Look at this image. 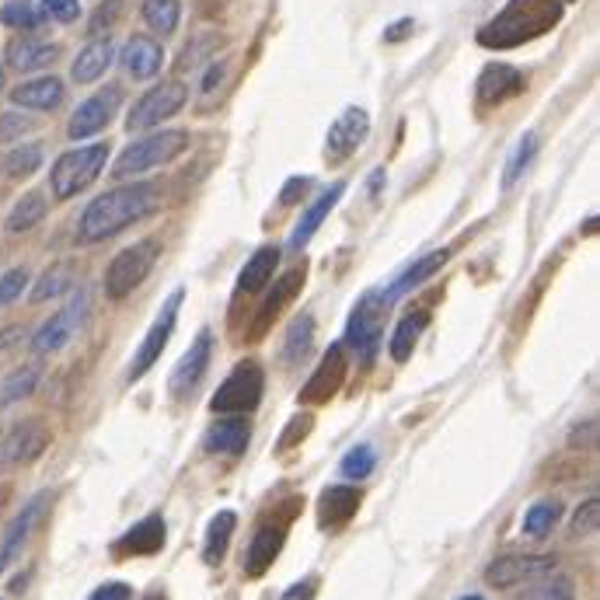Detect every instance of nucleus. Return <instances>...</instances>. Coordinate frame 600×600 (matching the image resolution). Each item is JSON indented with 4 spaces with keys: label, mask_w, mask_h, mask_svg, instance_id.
I'll use <instances>...</instances> for the list:
<instances>
[{
    "label": "nucleus",
    "mask_w": 600,
    "mask_h": 600,
    "mask_svg": "<svg viewBox=\"0 0 600 600\" xmlns=\"http://www.w3.org/2000/svg\"><path fill=\"white\" fill-rule=\"evenodd\" d=\"M157 210V185L151 182H133L119 185V189L101 193L85 206V214L77 220V241L80 244H98L106 238H116L127 231L130 223L151 217Z\"/></svg>",
    "instance_id": "1"
},
{
    "label": "nucleus",
    "mask_w": 600,
    "mask_h": 600,
    "mask_svg": "<svg viewBox=\"0 0 600 600\" xmlns=\"http://www.w3.org/2000/svg\"><path fill=\"white\" fill-rule=\"evenodd\" d=\"M558 22H563V4L558 0H510L492 22L479 29V43L486 50H513L552 32Z\"/></svg>",
    "instance_id": "2"
},
{
    "label": "nucleus",
    "mask_w": 600,
    "mask_h": 600,
    "mask_svg": "<svg viewBox=\"0 0 600 600\" xmlns=\"http://www.w3.org/2000/svg\"><path fill=\"white\" fill-rule=\"evenodd\" d=\"M391 301L384 290H367L360 304L353 307V315L346 321V346L353 349L360 363H374L381 339H384V321L391 312Z\"/></svg>",
    "instance_id": "3"
},
{
    "label": "nucleus",
    "mask_w": 600,
    "mask_h": 600,
    "mask_svg": "<svg viewBox=\"0 0 600 600\" xmlns=\"http://www.w3.org/2000/svg\"><path fill=\"white\" fill-rule=\"evenodd\" d=\"M185 148H189V133L185 130H161V133H148L133 140L127 151H122L112 164V178H137L151 168H161V164L175 161Z\"/></svg>",
    "instance_id": "4"
},
{
    "label": "nucleus",
    "mask_w": 600,
    "mask_h": 600,
    "mask_svg": "<svg viewBox=\"0 0 600 600\" xmlns=\"http://www.w3.org/2000/svg\"><path fill=\"white\" fill-rule=\"evenodd\" d=\"M106 161H109V143H88V148H74L67 154H59L50 172L53 199L67 203L77 193H85L101 175V168H106Z\"/></svg>",
    "instance_id": "5"
},
{
    "label": "nucleus",
    "mask_w": 600,
    "mask_h": 600,
    "mask_svg": "<svg viewBox=\"0 0 600 600\" xmlns=\"http://www.w3.org/2000/svg\"><path fill=\"white\" fill-rule=\"evenodd\" d=\"M157 255H161V244L154 238L122 248V252L106 269V297L109 301H127L133 290L151 276Z\"/></svg>",
    "instance_id": "6"
},
{
    "label": "nucleus",
    "mask_w": 600,
    "mask_h": 600,
    "mask_svg": "<svg viewBox=\"0 0 600 600\" xmlns=\"http://www.w3.org/2000/svg\"><path fill=\"white\" fill-rule=\"evenodd\" d=\"M88 315H91V290L80 286V290H74V294H70V301L59 307V312L32 336V353L35 357L59 353V349H64L80 332V328H85Z\"/></svg>",
    "instance_id": "7"
},
{
    "label": "nucleus",
    "mask_w": 600,
    "mask_h": 600,
    "mask_svg": "<svg viewBox=\"0 0 600 600\" xmlns=\"http://www.w3.org/2000/svg\"><path fill=\"white\" fill-rule=\"evenodd\" d=\"M262 384H265V374L255 360H244L231 370V378H227L210 399V412H223V416H244V412H252L259 402H262Z\"/></svg>",
    "instance_id": "8"
},
{
    "label": "nucleus",
    "mask_w": 600,
    "mask_h": 600,
    "mask_svg": "<svg viewBox=\"0 0 600 600\" xmlns=\"http://www.w3.org/2000/svg\"><path fill=\"white\" fill-rule=\"evenodd\" d=\"M189 101V88L182 80H164V85H154L151 91H143L137 98V106L127 116V130L130 133H143L161 127L164 119H172L175 112H182V106Z\"/></svg>",
    "instance_id": "9"
},
{
    "label": "nucleus",
    "mask_w": 600,
    "mask_h": 600,
    "mask_svg": "<svg viewBox=\"0 0 600 600\" xmlns=\"http://www.w3.org/2000/svg\"><path fill=\"white\" fill-rule=\"evenodd\" d=\"M182 290H175V294L164 301V307L157 312V318H154V325L148 328V336H143V342H140V349H137V357H133V363H130V381H140L148 370L164 357V349H168V342H172V336H175V325H178V307H182Z\"/></svg>",
    "instance_id": "10"
},
{
    "label": "nucleus",
    "mask_w": 600,
    "mask_h": 600,
    "mask_svg": "<svg viewBox=\"0 0 600 600\" xmlns=\"http://www.w3.org/2000/svg\"><path fill=\"white\" fill-rule=\"evenodd\" d=\"M555 555H503L489 563L486 569V583L495 590H510L516 583H534L537 576L555 572Z\"/></svg>",
    "instance_id": "11"
},
{
    "label": "nucleus",
    "mask_w": 600,
    "mask_h": 600,
    "mask_svg": "<svg viewBox=\"0 0 600 600\" xmlns=\"http://www.w3.org/2000/svg\"><path fill=\"white\" fill-rule=\"evenodd\" d=\"M119 101H122V91L112 85V88H101L95 91L91 98H85L80 106L74 109L70 122H67V137L70 140H88L95 133H101L112 122L116 109H119Z\"/></svg>",
    "instance_id": "12"
},
{
    "label": "nucleus",
    "mask_w": 600,
    "mask_h": 600,
    "mask_svg": "<svg viewBox=\"0 0 600 600\" xmlns=\"http://www.w3.org/2000/svg\"><path fill=\"white\" fill-rule=\"evenodd\" d=\"M370 133V116L367 109L360 106H349L332 127H328V137H325V157L332 161V164H342L349 161L357 151H360V143L367 140Z\"/></svg>",
    "instance_id": "13"
},
{
    "label": "nucleus",
    "mask_w": 600,
    "mask_h": 600,
    "mask_svg": "<svg viewBox=\"0 0 600 600\" xmlns=\"http://www.w3.org/2000/svg\"><path fill=\"white\" fill-rule=\"evenodd\" d=\"M346 370H349V360H346V346L336 342L328 353L321 357V363L315 367L312 381L304 384L301 391V405H325L339 395V388L346 384Z\"/></svg>",
    "instance_id": "14"
},
{
    "label": "nucleus",
    "mask_w": 600,
    "mask_h": 600,
    "mask_svg": "<svg viewBox=\"0 0 600 600\" xmlns=\"http://www.w3.org/2000/svg\"><path fill=\"white\" fill-rule=\"evenodd\" d=\"M527 88V77L510 67V64H489L479 80H474V98H479V106H503V101L516 98Z\"/></svg>",
    "instance_id": "15"
},
{
    "label": "nucleus",
    "mask_w": 600,
    "mask_h": 600,
    "mask_svg": "<svg viewBox=\"0 0 600 600\" xmlns=\"http://www.w3.org/2000/svg\"><path fill=\"white\" fill-rule=\"evenodd\" d=\"M210 357H214V336L203 328V332L193 339V346L185 349V357L178 360V367L172 370V395L175 399H185L189 391H196V384L206 374V367H210Z\"/></svg>",
    "instance_id": "16"
},
{
    "label": "nucleus",
    "mask_w": 600,
    "mask_h": 600,
    "mask_svg": "<svg viewBox=\"0 0 600 600\" xmlns=\"http://www.w3.org/2000/svg\"><path fill=\"white\" fill-rule=\"evenodd\" d=\"M164 537H168V527H164V516L161 513H151L143 516L140 524H133L127 534L116 542V555L119 558H133V555H157L164 548Z\"/></svg>",
    "instance_id": "17"
},
{
    "label": "nucleus",
    "mask_w": 600,
    "mask_h": 600,
    "mask_svg": "<svg viewBox=\"0 0 600 600\" xmlns=\"http://www.w3.org/2000/svg\"><path fill=\"white\" fill-rule=\"evenodd\" d=\"M46 503H50V492H39L35 500L11 521V527H8V534H4V542H0V572H4V569L14 563V558L22 555V548H25V542H29V534L35 531V524H39V516H43Z\"/></svg>",
    "instance_id": "18"
},
{
    "label": "nucleus",
    "mask_w": 600,
    "mask_h": 600,
    "mask_svg": "<svg viewBox=\"0 0 600 600\" xmlns=\"http://www.w3.org/2000/svg\"><path fill=\"white\" fill-rule=\"evenodd\" d=\"M119 64L127 70L133 80H151L161 74V64H164V50L157 39L151 35H133L127 46L119 53Z\"/></svg>",
    "instance_id": "19"
},
{
    "label": "nucleus",
    "mask_w": 600,
    "mask_h": 600,
    "mask_svg": "<svg viewBox=\"0 0 600 600\" xmlns=\"http://www.w3.org/2000/svg\"><path fill=\"white\" fill-rule=\"evenodd\" d=\"M4 437V458H8V468L11 465H22V461H35L39 454L46 450V444H50V433H46V426L43 423H18V426H11L8 433H0Z\"/></svg>",
    "instance_id": "20"
},
{
    "label": "nucleus",
    "mask_w": 600,
    "mask_h": 600,
    "mask_svg": "<svg viewBox=\"0 0 600 600\" xmlns=\"http://www.w3.org/2000/svg\"><path fill=\"white\" fill-rule=\"evenodd\" d=\"M342 193H346V182H336L332 189H325L312 206L304 210V217L297 220V227H294V234H290V252H304V244L315 238V231L325 223V217L336 210V203L342 199Z\"/></svg>",
    "instance_id": "21"
},
{
    "label": "nucleus",
    "mask_w": 600,
    "mask_h": 600,
    "mask_svg": "<svg viewBox=\"0 0 600 600\" xmlns=\"http://www.w3.org/2000/svg\"><path fill=\"white\" fill-rule=\"evenodd\" d=\"M67 88L59 77H35V80H25V85H18L11 91V101L18 109H35V112H53L59 101H64Z\"/></svg>",
    "instance_id": "22"
},
{
    "label": "nucleus",
    "mask_w": 600,
    "mask_h": 600,
    "mask_svg": "<svg viewBox=\"0 0 600 600\" xmlns=\"http://www.w3.org/2000/svg\"><path fill=\"white\" fill-rule=\"evenodd\" d=\"M283 542H286V527H273V524H265L259 527V534L252 537V545H248V555H244V572L259 579L269 572V566L276 563V555L283 552Z\"/></svg>",
    "instance_id": "23"
},
{
    "label": "nucleus",
    "mask_w": 600,
    "mask_h": 600,
    "mask_svg": "<svg viewBox=\"0 0 600 600\" xmlns=\"http://www.w3.org/2000/svg\"><path fill=\"white\" fill-rule=\"evenodd\" d=\"M248 440H252V426H248L244 416H223L217 419L210 429H206L203 437V447L210 454H241L248 447Z\"/></svg>",
    "instance_id": "24"
},
{
    "label": "nucleus",
    "mask_w": 600,
    "mask_h": 600,
    "mask_svg": "<svg viewBox=\"0 0 600 600\" xmlns=\"http://www.w3.org/2000/svg\"><path fill=\"white\" fill-rule=\"evenodd\" d=\"M280 259H283V252H280L276 244H262L259 252L241 265L238 294H248V297H252V294H259V290H265V286H269V280L276 276Z\"/></svg>",
    "instance_id": "25"
},
{
    "label": "nucleus",
    "mask_w": 600,
    "mask_h": 600,
    "mask_svg": "<svg viewBox=\"0 0 600 600\" xmlns=\"http://www.w3.org/2000/svg\"><path fill=\"white\" fill-rule=\"evenodd\" d=\"M360 510V489H349V486H332L321 492L318 500V524L328 527H342L353 521V513Z\"/></svg>",
    "instance_id": "26"
},
{
    "label": "nucleus",
    "mask_w": 600,
    "mask_h": 600,
    "mask_svg": "<svg viewBox=\"0 0 600 600\" xmlns=\"http://www.w3.org/2000/svg\"><path fill=\"white\" fill-rule=\"evenodd\" d=\"M56 56H59V46L56 43H43V39H14V43H8V64L14 70H43V67H53L56 64Z\"/></svg>",
    "instance_id": "27"
},
{
    "label": "nucleus",
    "mask_w": 600,
    "mask_h": 600,
    "mask_svg": "<svg viewBox=\"0 0 600 600\" xmlns=\"http://www.w3.org/2000/svg\"><path fill=\"white\" fill-rule=\"evenodd\" d=\"M112 59H116L112 39H95V43H88L85 50L77 53L70 77L77 80V85H95V80L112 67Z\"/></svg>",
    "instance_id": "28"
},
{
    "label": "nucleus",
    "mask_w": 600,
    "mask_h": 600,
    "mask_svg": "<svg viewBox=\"0 0 600 600\" xmlns=\"http://www.w3.org/2000/svg\"><path fill=\"white\" fill-rule=\"evenodd\" d=\"M238 527V513L234 510H220L210 527H206V542H203V563L206 566H220L227 548H231V537Z\"/></svg>",
    "instance_id": "29"
},
{
    "label": "nucleus",
    "mask_w": 600,
    "mask_h": 600,
    "mask_svg": "<svg viewBox=\"0 0 600 600\" xmlns=\"http://www.w3.org/2000/svg\"><path fill=\"white\" fill-rule=\"evenodd\" d=\"M447 259H450V248H440V252H429V255H423L416 265L405 269V276H399L395 283H391V290H384V294H388L391 301L402 297V294H408V290H416L419 283H426L433 273H440V269L447 265Z\"/></svg>",
    "instance_id": "30"
},
{
    "label": "nucleus",
    "mask_w": 600,
    "mask_h": 600,
    "mask_svg": "<svg viewBox=\"0 0 600 600\" xmlns=\"http://www.w3.org/2000/svg\"><path fill=\"white\" fill-rule=\"evenodd\" d=\"M304 269H290V273L276 283V290L269 294V301L262 304V315H259V321H255V336H262L265 328H269V321H273L283 307H286V301H294V294L304 286Z\"/></svg>",
    "instance_id": "31"
},
{
    "label": "nucleus",
    "mask_w": 600,
    "mask_h": 600,
    "mask_svg": "<svg viewBox=\"0 0 600 600\" xmlns=\"http://www.w3.org/2000/svg\"><path fill=\"white\" fill-rule=\"evenodd\" d=\"M312 346H315V318L304 312V315H297L294 321H290V328H286V339H283V363H286V367L301 363L307 353H312Z\"/></svg>",
    "instance_id": "32"
},
{
    "label": "nucleus",
    "mask_w": 600,
    "mask_h": 600,
    "mask_svg": "<svg viewBox=\"0 0 600 600\" xmlns=\"http://www.w3.org/2000/svg\"><path fill=\"white\" fill-rule=\"evenodd\" d=\"M426 325H429V312H408L399 328H395V336H391L388 349H391V357H395L399 363L412 357V349H416V342L423 339L426 332Z\"/></svg>",
    "instance_id": "33"
},
{
    "label": "nucleus",
    "mask_w": 600,
    "mask_h": 600,
    "mask_svg": "<svg viewBox=\"0 0 600 600\" xmlns=\"http://www.w3.org/2000/svg\"><path fill=\"white\" fill-rule=\"evenodd\" d=\"M74 286V262H56L50 265L39 283L32 286V304H46V301H59Z\"/></svg>",
    "instance_id": "34"
},
{
    "label": "nucleus",
    "mask_w": 600,
    "mask_h": 600,
    "mask_svg": "<svg viewBox=\"0 0 600 600\" xmlns=\"http://www.w3.org/2000/svg\"><path fill=\"white\" fill-rule=\"evenodd\" d=\"M143 22L154 35H175L178 22H182V0H148L143 4Z\"/></svg>",
    "instance_id": "35"
},
{
    "label": "nucleus",
    "mask_w": 600,
    "mask_h": 600,
    "mask_svg": "<svg viewBox=\"0 0 600 600\" xmlns=\"http://www.w3.org/2000/svg\"><path fill=\"white\" fill-rule=\"evenodd\" d=\"M46 217V196L43 193H25L22 199L14 203V210L8 217V231L11 234H25L32 231L35 223H43Z\"/></svg>",
    "instance_id": "36"
},
{
    "label": "nucleus",
    "mask_w": 600,
    "mask_h": 600,
    "mask_svg": "<svg viewBox=\"0 0 600 600\" xmlns=\"http://www.w3.org/2000/svg\"><path fill=\"white\" fill-rule=\"evenodd\" d=\"M43 143H22V148H14L4 154V161H0V168H4L8 178H29L39 172V164H43Z\"/></svg>",
    "instance_id": "37"
},
{
    "label": "nucleus",
    "mask_w": 600,
    "mask_h": 600,
    "mask_svg": "<svg viewBox=\"0 0 600 600\" xmlns=\"http://www.w3.org/2000/svg\"><path fill=\"white\" fill-rule=\"evenodd\" d=\"M524 600H576V583L566 572H545L527 587Z\"/></svg>",
    "instance_id": "38"
},
{
    "label": "nucleus",
    "mask_w": 600,
    "mask_h": 600,
    "mask_svg": "<svg viewBox=\"0 0 600 600\" xmlns=\"http://www.w3.org/2000/svg\"><path fill=\"white\" fill-rule=\"evenodd\" d=\"M0 22H4L8 29H18V32H35L46 18L35 4H29V0H8V4L0 8Z\"/></svg>",
    "instance_id": "39"
},
{
    "label": "nucleus",
    "mask_w": 600,
    "mask_h": 600,
    "mask_svg": "<svg viewBox=\"0 0 600 600\" xmlns=\"http://www.w3.org/2000/svg\"><path fill=\"white\" fill-rule=\"evenodd\" d=\"M220 43H223V39H220L217 32L196 35L193 43L182 50V56H178V64H175V67H178V70H199V67L206 64V59H210V56L220 50Z\"/></svg>",
    "instance_id": "40"
},
{
    "label": "nucleus",
    "mask_w": 600,
    "mask_h": 600,
    "mask_svg": "<svg viewBox=\"0 0 600 600\" xmlns=\"http://www.w3.org/2000/svg\"><path fill=\"white\" fill-rule=\"evenodd\" d=\"M534 154H537V137L534 133H524L521 140H516V148H513L506 168H503V189H513L516 178H521L527 172V164L534 161Z\"/></svg>",
    "instance_id": "41"
},
{
    "label": "nucleus",
    "mask_w": 600,
    "mask_h": 600,
    "mask_svg": "<svg viewBox=\"0 0 600 600\" xmlns=\"http://www.w3.org/2000/svg\"><path fill=\"white\" fill-rule=\"evenodd\" d=\"M558 516H563V506H558V503H552V500L534 503V506L524 513V534H527V537H548L552 527L558 524Z\"/></svg>",
    "instance_id": "42"
},
{
    "label": "nucleus",
    "mask_w": 600,
    "mask_h": 600,
    "mask_svg": "<svg viewBox=\"0 0 600 600\" xmlns=\"http://www.w3.org/2000/svg\"><path fill=\"white\" fill-rule=\"evenodd\" d=\"M35 384H39V367H18L14 374L0 384V405H14V402L29 399Z\"/></svg>",
    "instance_id": "43"
},
{
    "label": "nucleus",
    "mask_w": 600,
    "mask_h": 600,
    "mask_svg": "<svg viewBox=\"0 0 600 600\" xmlns=\"http://www.w3.org/2000/svg\"><path fill=\"white\" fill-rule=\"evenodd\" d=\"M374 468H378V450L370 447V444H357V447L342 458V465H339L342 479H353V482H363Z\"/></svg>",
    "instance_id": "44"
},
{
    "label": "nucleus",
    "mask_w": 600,
    "mask_h": 600,
    "mask_svg": "<svg viewBox=\"0 0 600 600\" xmlns=\"http://www.w3.org/2000/svg\"><path fill=\"white\" fill-rule=\"evenodd\" d=\"M600 527V500H587L583 506H579L572 513V524H569V537H593Z\"/></svg>",
    "instance_id": "45"
},
{
    "label": "nucleus",
    "mask_w": 600,
    "mask_h": 600,
    "mask_svg": "<svg viewBox=\"0 0 600 600\" xmlns=\"http://www.w3.org/2000/svg\"><path fill=\"white\" fill-rule=\"evenodd\" d=\"M122 18V0H101V4L95 8L91 22H88V32L95 39H109V29Z\"/></svg>",
    "instance_id": "46"
},
{
    "label": "nucleus",
    "mask_w": 600,
    "mask_h": 600,
    "mask_svg": "<svg viewBox=\"0 0 600 600\" xmlns=\"http://www.w3.org/2000/svg\"><path fill=\"white\" fill-rule=\"evenodd\" d=\"M25 286H29V269H25V265H14V269H8V273L0 276V307L14 304L18 297L25 294Z\"/></svg>",
    "instance_id": "47"
},
{
    "label": "nucleus",
    "mask_w": 600,
    "mask_h": 600,
    "mask_svg": "<svg viewBox=\"0 0 600 600\" xmlns=\"http://www.w3.org/2000/svg\"><path fill=\"white\" fill-rule=\"evenodd\" d=\"M43 18L50 22H59V25H74L80 18V0H43Z\"/></svg>",
    "instance_id": "48"
},
{
    "label": "nucleus",
    "mask_w": 600,
    "mask_h": 600,
    "mask_svg": "<svg viewBox=\"0 0 600 600\" xmlns=\"http://www.w3.org/2000/svg\"><path fill=\"white\" fill-rule=\"evenodd\" d=\"M32 130V119L29 116H22V112H4L0 116V140H18L22 133H29Z\"/></svg>",
    "instance_id": "49"
},
{
    "label": "nucleus",
    "mask_w": 600,
    "mask_h": 600,
    "mask_svg": "<svg viewBox=\"0 0 600 600\" xmlns=\"http://www.w3.org/2000/svg\"><path fill=\"white\" fill-rule=\"evenodd\" d=\"M307 189H312V178H307V175L290 178V182L283 185V193H280V206H294L301 196H307Z\"/></svg>",
    "instance_id": "50"
},
{
    "label": "nucleus",
    "mask_w": 600,
    "mask_h": 600,
    "mask_svg": "<svg viewBox=\"0 0 600 600\" xmlns=\"http://www.w3.org/2000/svg\"><path fill=\"white\" fill-rule=\"evenodd\" d=\"M223 74H227V64H223V59H214V64L206 67L203 80H199V91H203V95L217 91V85H220V80H223Z\"/></svg>",
    "instance_id": "51"
},
{
    "label": "nucleus",
    "mask_w": 600,
    "mask_h": 600,
    "mask_svg": "<svg viewBox=\"0 0 600 600\" xmlns=\"http://www.w3.org/2000/svg\"><path fill=\"white\" fill-rule=\"evenodd\" d=\"M88 600H133V590L127 583H101Z\"/></svg>",
    "instance_id": "52"
},
{
    "label": "nucleus",
    "mask_w": 600,
    "mask_h": 600,
    "mask_svg": "<svg viewBox=\"0 0 600 600\" xmlns=\"http://www.w3.org/2000/svg\"><path fill=\"white\" fill-rule=\"evenodd\" d=\"M315 590H318V579H315V576H307V579H301V583L290 587L280 600H312Z\"/></svg>",
    "instance_id": "53"
},
{
    "label": "nucleus",
    "mask_w": 600,
    "mask_h": 600,
    "mask_svg": "<svg viewBox=\"0 0 600 600\" xmlns=\"http://www.w3.org/2000/svg\"><path fill=\"white\" fill-rule=\"evenodd\" d=\"M312 429V419H304V416H297L294 423H290V429L283 433V444H280V450H286V447H294L297 444V433H307Z\"/></svg>",
    "instance_id": "54"
},
{
    "label": "nucleus",
    "mask_w": 600,
    "mask_h": 600,
    "mask_svg": "<svg viewBox=\"0 0 600 600\" xmlns=\"http://www.w3.org/2000/svg\"><path fill=\"white\" fill-rule=\"evenodd\" d=\"M412 29H416V22H412V18H402L399 25H391V29L384 32V39H388V43H402V39H405Z\"/></svg>",
    "instance_id": "55"
},
{
    "label": "nucleus",
    "mask_w": 600,
    "mask_h": 600,
    "mask_svg": "<svg viewBox=\"0 0 600 600\" xmlns=\"http://www.w3.org/2000/svg\"><path fill=\"white\" fill-rule=\"evenodd\" d=\"M18 339H22V325H11L4 336H0V349H8V346H14Z\"/></svg>",
    "instance_id": "56"
},
{
    "label": "nucleus",
    "mask_w": 600,
    "mask_h": 600,
    "mask_svg": "<svg viewBox=\"0 0 600 600\" xmlns=\"http://www.w3.org/2000/svg\"><path fill=\"white\" fill-rule=\"evenodd\" d=\"M381 182H384V172L378 168L374 175H370V196H378V193H381Z\"/></svg>",
    "instance_id": "57"
},
{
    "label": "nucleus",
    "mask_w": 600,
    "mask_h": 600,
    "mask_svg": "<svg viewBox=\"0 0 600 600\" xmlns=\"http://www.w3.org/2000/svg\"><path fill=\"white\" fill-rule=\"evenodd\" d=\"M8 468V458H4V437H0V471Z\"/></svg>",
    "instance_id": "58"
},
{
    "label": "nucleus",
    "mask_w": 600,
    "mask_h": 600,
    "mask_svg": "<svg viewBox=\"0 0 600 600\" xmlns=\"http://www.w3.org/2000/svg\"><path fill=\"white\" fill-rule=\"evenodd\" d=\"M143 600H164V593H148V597H143Z\"/></svg>",
    "instance_id": "59"
},
{
    "label": "nucleus",
    "mask_w": 600,
    "mask_h": 600,
    "mask_svg": "<svg viewBox=\"0 0 600 600\" xmlns=\"http://www.w3.org/2000/svg\"><path fill=\"white\" fill-rule=\"evenodd\" d=\"M0 91H4V64H0Z\"/></svg>",
    "instance_id": "60"
},
{
    "label": "nucleus",
    "mask_w": 600,
    "mask_h": 600,
    "mask_svg": "<svg viewBox=\"0 0 600 600\" xmlns=\"http://www.w3.org/2000/svg\"><path fill=\"white\" fill-rule=\"evenodd\" d=\"M461 600H486V597H479V593H471V597H461Z\"/></svg>",
    "instance_id": "61"
}]
</instances>
